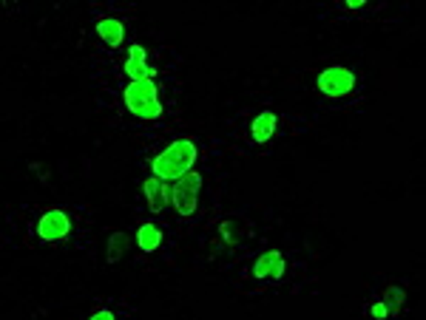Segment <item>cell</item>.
Returning a JSON list of instances; mask_svg holds the SVG:
<instances>
[{"label":"cell","mask_w":426,"mask_h":320,"mask_svg":"<svg viewBox=\"0 0 426 320\" xmlns=\"http://www.w3.org/2000/svg\"><path fill=\"white\" fill-rule=\"evenodd\" d=\"M125 108L139 116V119H157L162 116V102L154 79H142V83H131L125 88Z\"/></svg>","instance_id":"obj_2"},{"label":"cell","mask_w":426,"mask_h":320,"mask_svg":"<svg viewBox=\"0 0 426 320\" xmlns=\"http://www.w3.org/2000/svg\"><path fill=\"white\" fill-rule=\"evenodd\" d=\"M162 182H165V179L151 176V179H146V185H142V190H146V199H148V204H151L154 213L165 210V201H168V196H171L168 185H162Z\"/></svg>","instance_id":"obj_8"},{"label":"cell","mask_w":426,"mask_h":320,"mask_svg":"<svg viewBox=\"0 0 426 320\" xmlns=\"http://www.w3.org/2000/svg\"><path fill=\"white\" fill-rule=\"evenodd\" d=\"M219 229H222V238H225L228 244H233V241H236V232H233V224H231V221H222V227H219Z\"/></svg>","instance_id":"obj_14"},{"label":"cell","mask_w":426,"mask_h":320,"mask_svg":"<svg viewBox=\"0 0 426 320\" xmlns=\"http://www.w3.org/2000/svg\"><path fill=\"white\" fill-rule=\"evenodd\" d=\"M125 247H128L125 232H114V235L108 238V261H111V264H114V261H120V258H122V253H125Z\"/></svg>","instance_id":"obj_12"},{"label":"cell","mask_w":426,"mask_h":320,"mask_svg":"<svg viewBox=\"0 0 426 320\" xmlns=\"http://www.w3.org/2000/svg\"><path fill=\"white\" fill-rule=\"evenodd\" d=\"M370 312H373V317H387V314H389V312H387V306H384V303H375V306H373V309H370Z\"/></svg>","instance_id":"obj_16"},{"label":"cell","mask_w":426,"mask_h":320,"mask_svg":"<svg viewBox=\"0 0 426 320\" xmlns=\"http://www.w3.org/2000/svg\"><path fill=\"white\" fill-rule=\"evenodd\" d=\"M199 187H202V176L199 173H185L176 179V185L171 187V199L179 215H191L196 210V199H199Z\"/></svg>","instance_id":"obj_3"},{"label":"cell","mask_w":426,"mask_h":320,"mask_svg":"<svg viewBox=\"0 0 426 320\" xmlns=\"http://www.w3.org/2000/svg\"><path fill=\"white\" fill-rule=\"evenodd\" d=\"M344 6H347V9H361V6H364V0H347Z\"/></svg>","instance_id":"obj_17"},{"label":"cell","mask_w":426,"mask_h":320,"mask_svg":"<svg viewBox=\"0 0 426 320\" xmlns=\"http://www.w3.org/2000/svg\"><path fill=\"white\" fill-rule=\"evenodd\" d=\"M253 275H256V278H281V275H284V258H281L276 250L264 253V255L253 264Z\"/></svg>","instance_id":"obj_7"},{"label":"cell","mask_w":426,"mask_h":320,"mask_svg":"<svg viewBox=\"0 0 426 320\" xmlns=\"http://www.w3.org/2000/svg\"><path fill=\"white\" fill-rule=\"evenodd\" d=\"M196 162V145L191 139H176L171 147H165L160 156H157V162H154V176L171 182V179H179L185 173H191Z\"/></svg>","instance_id":"obj_1"},{"label":"cell","mask_w":426,"mask_h":320,"mask_svg":"<svg viewBox=\"0 0 426 320\" xmlns=\"http://www.w3.org/2000/svg\"><path fill=\"white\" fill-rule=\"evenodd\" d=\"M384 306H387V312H389V314H392V312H398V309L404 306V289L389 286V289L384 292Z\"/></svg>","instance_id":"obj_13"},{"label":"cell","mask_w":426,"mask_h":320,"mask_svg":"<svg viewBox=\"0 0 426 320\" xmlns=\"http://www.w3.org/2000/svg\"><path fill=\"white\" fill-rule=\"evenodd\" d=\"M97 34H100V40H105L108 46H120V43H122V37H125V29H122V23H120V20H114V18H103V20L97 23Z\"/></svg>","instance_id":"obj_10"},{"label":"cell","mask_w":426,"mask_h":320,"mask_svg":"<svg viewBox=\"0 0 426 320\" xmlns=\"http://www.w3.org/2000/svg\"><path fill=\"white\" fill-rule=\"evenodd\" d=\"M160 241H162V232H160L157 224H142V227L136 229V244L146 250V253H154V250L160 247Z\"/></svg>","instance_id":"obj_11"},{"label":"cell","mask_w":426,"mask_h":320,"mask_svg":"<svg viewBox=\"0 0 426 320\" xmlns=\"http://www.w3.org/2000/svg\"><path fill=\"white\" fill-rule=\"evenodd\" d=\"M352 88H355V74L344 65H333L318 76V91L324 97H347Z\"/></svg>","instance_id":"obj_4"},{"label":"cell","mask_w":426,"mask_h":320,"mask_svg":"<svg viewBox=\"0 0 426 320\" xmlns=\"http://www.w3.org/2000/svg\"><path fill=\"white\" fill-rule=\"evenodd\" d=\"M125 74L131 76V83H142V79H154V68L146 57V48L142 46H131L128 51V60H125Z\"/></svg>","instance_id":"obj_6"},{"label":"cell","mask_w":426,"mask_h":320,"mask_svg":"<svg viewBox=\"0 0 426 320\" xmlns=\"http://www.w3.org/2000/svg\"><path fill=\"white\" fill-rule=\"evenodd\" d=\"M68 229H71V221L63 210H49L37 224V232H40L43 241H60Z\"/></svg>","instance_id":"obj_5"},{"label":"cell","mask_w":426,"mask_h":320,"mask_svg":"<svg viewBox=\"0 0 426 320\" xmlns=\"http://www.w3.org/2000/svg\"><path fill=\"white\" fill-rule=\"evenodd\" d=\"M91 320H114V312H111V309H97V312L91 314Z\"/></svg>","instance_id":"obj_15"},{"label":"cell","mask_w":426,"mask_h":320,"mask_svg":"<svg viewBox=\"0 0 426 320\" xmlns=\"http://www.w3.org/2000/svg\"><path fill=\"white\" fill-rule=\"evenodd\" d=\"M276 131V114L273 111H262L256 119H253V128H250V136L253 142H267Z\"/></svg>","instance_id":"obj_9"}]
</instances>
